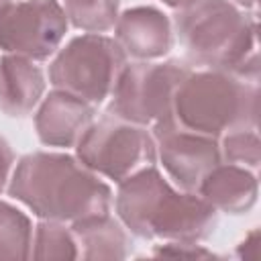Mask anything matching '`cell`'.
<instances>
[{
	"mask_svg": "<svg viewBox=\"0 0 261 261\" xmlns=\"http://www.w3.org/2000/svg\"><path fill=\"white\" fill-rule=\"evenodd\" d=\"M8 194L43 220L73 222L110 210L112 190L98 173L67 153L24 155L8 184Z\"/></svg>",
	"mask_w": 261,
	"mask_h": 261,
	"instance_id": "cell-1",
	"label": "cell"
},
{
	"mask_svg": "<svg viewBox=\"0 0 261 261\" xmlns=\"http://www.w3.org/2000/svg\"><path fill=\"white\" fill-rule=\"evenodd\" d=\"M116 212L124 228L141 239L196 245L216 226V210L198 192H177L155 165L120 181Z\"/></svg>",
	"mask_w": 261,
	"mask_h": 261,
	"instance_id": "cell-2",
	"label": "cell"
},
{
	"mask_svg": "<svg viewBox=\"0 0 261 261\" xmlns=\"http://www.w3.org/2000/svg\"><path fill=\"white\" fill-rule=\"evenodd\" d=\"M175 29L192 61L259 77L255 18L232 2L196 0L177 12Z\"/></svg>",
	"mask_w": 261,
	"mask_h": 261,
	"instance_id": "cell-3",
	"label": "cell"
},
{
	"mask_svg": "<svg viewBox=\"0 0 261 261\" xmlns=\"http://www.w3.org/2000/svg\"><path fill=\"white\" fill-rule=\"evenodd\" d=\"M173 116L186 128L214 139L239 128H257L259 77L226 69L190 71L175 92Z\"/></svg>",
	"mask_w": 261,
	"mask_h": 261,
	"instance_id": "cell-4",
	"label": "cell"
},
{
	"mask_svg": "<svg viewBox=\"0 0 261 261\" xmlns=\"http://www.w3.org/2000/svg\"><path fill=\"white\" fill-rule=\"evenodd\" d=\"M124 67L126 53L116 39L86 33L59 49L49 65V82L55 90L100 104L112 94Z\"/></svg>",
	"mask_w": 261,
	"mask_h": 261,
	"instance_id": "cell-5",
	"label": "cell"
},
{
	"mask_svg": "<svg viewBox=\"0 0 261 261\" xmlns=\"http://www.w3.org/2000/svg\"><path fill=\"white\" fill-rule=\"evenodd\" d=\"M75 153L88 169L116 184L155 165L157 159L155 139L147 126L122 120L114 114L92 122L77 141Z\"/></svg>",
	"mask_w": 261,
	"mask_h": 261,
	"instance_id": "cell-6",
	"label": "cell"
},
{
	"mask_svg": "<svg viewBox=\"0 0 261 261\" xmlns=\"http://www.w3.org/2000/svg\"><path fill=\"white\" fill-rule=\"evenodd\" d=\"M192 69L181 61H139L126 65L112 90L108 114L153 126L173 114V98Z\"/></svg>",
	"mask_w": 261,
	"mask_h": 261,
	"instance_id": "cell-7",
	"label": "cell"
},
{
	"mask_svg": "<svg viewBox=\"0 0 261 261\" xmlns=\"http://www.w3.org/2000/svg\"><path fill=\"white\" fill-rule=\"evenodd\" d=\"M67 33V16L57 0H20L0 6V49L31 61H45Z\"/></svg>",
	"mask_w": 261,
	"mask_h": 261,
	"instance_id": "cell-8",
	"label": "cell"
},
{
	"mask_svg": "<svg viewBox=\"0 0 261 261\" xmlns=\"http://www.w3.org/2000/svg\"><path fill=\"white\" fill-rule=\"evenodd\" d=\"M153 139L165 171L186 192H198L202 179L222 161L218 139L186 128L173 114L153 124Z\"/></svg>",
	"mask_w": 261,
	"mask_h": 261,
	"instance_id": "cell-9",
	"label": "cell"
},
{
	"mask_svg": "<svg viewBox=\"0 0 261 261\" xmlns=\"http://www.w3.org/2000/svg\"><path fill=\"white\" fill-rule=\"evenodd\" d=\"M94 104L53 90L35 114V128L43 145L49 147H75L88 126L94 122Z\"/></svg>",
	"mask_w": 261,
	"mask_h": 261,
	"instance_id": "cell-10",
	"label": "cell"
},
{
	"mask_svg": "<svg viewBox=\"0 0 261 261\" xmlns=\"http://www.w3.org/2000/svg\"><path fill=\"white\" fill-rule=\"evenodd\" d=\"M116 41L126 55L143 61L159 59L171 49L169 18L153 6H137L124 10L116 24Z\"/></svg>",
	"mask_w": 261,
	"mask_h": 261,
	"instance_id": "cell-11",
	"label": "cell"
},
{
	"mask_svg": "<svg viewBox=\"0 0 261 261\" xmlns=\"http://www.w3.org/2000/svg\"><path fill=\"white\" fill-rule=\"evenodd\" d=\"M257 177L247 167L218 163L200 184L198 194L214 208L228 214H243L257 202Z\"/></svg>",
	"mask_w": 261,
	"mask_h": 261,
	"instance_id": "cell-12",
	"label": "cell"
},
{
	"mask_svg": "<svg viewBox=\"0 0 261 261\" xmlns=\"http://www.w3.org/2000/svg\"><path fill=\"white\" fill-rule=\"evenodd\" d=\"M45 75L27 57H0V110L8 116H27L43 98Z\"/></svg>",
	"mask_w": 261,
	"mask_h": 261,
	"instance_id": "cell-13",
	"label": "cell"
},
{
	"mask_svg": "<svg viewBox=\"0 0 261 261\" xmlns=\"http://www.w3.org/2000/svg\"><path fill=\"white\" fill-rule=\"evenodd\" d=\"M77 257L88 261H118L128 255L130 241L124 226L108 212L84 216L71 222Z\"/></svg>",
	"mask_w": 261,
	"mask_h": 261,
	"instance_id": "cell-14",
	"label": "cell"
},
{
	"mask_svg": "<svg viewBox=\"0 0 261 261\" xmlns=\"http://www.w3.org/2000/svg\"><path fill=\"white\" fill-rule=\"evenodd\" d=\"M33 226L24 212L0 200V259L22 261L31 257Z\"/></svg>",
	"mask_w": 261,
	"mask_h": 261,
	"instance_id": "cell-15",
	"label": "cell"
},
{
	"mask_svg": "<svg viewBox=\"0 0 261 261\" xmlns=\"http://www.w3.org/2000/svg\"><path fill=\"white\" fill-rule=\"evenodd\" d=\"M120 0H63L67 20L86 33H106L118 20Z\"/></svg>",
	"mask_w": 261,
	"mask_h": 261,
	"instance_id": "cell-16",
	"label": "cell"
},
{
	"mask_svg": "<svg viewBox=\"0 0 261 261\" xmlns=\"http://www.w3.org/2000/svg\"><path fill=\"white\" fill-rule=\"evenodd\" d=\"M35 259H77V243L71 228H65L57 220H43L35 230V243L31 247Z\"/></svg>",
	"mask_w": 261,
	"mask_h": 261,
	"instance_id": "cell-17",
	"label": "cell"
},
{
	"mask_svg": "<svg viewBox=\"0 0 261 261\" xmlns=\"http://www.w3.org/2000/svg\"><path fill=\"white\" fill-rule=\"evenodd\" d=\"M220 155L226 163H234L247 169H257L261 161V141L257 128H239L218 139Z\"/></svg>",
	"mask_w": 261,
	"mask_h": 261,
	"instance_id": "cell-18",
	"label": "cell"
},
{
	"mask_svg": "<svg viewBox=\"0 0 261 261\" xmlns=\"http://www.w3.org/2000/svg\"><path fill=\"white\" fill-rule=\"evenodd\" d=\"M12 161H14L12 149H10V145L0 137V192H2L4 186H6V179H8V173H10Z\"/></svg>",
	"mask_w": 261,
	"mask_h": 261,
	"instance_id": "cell-19",
	"label": "cell"
},
{
	"mask_svg": "<svg viewBox=\"0 0 261 261\" xmlns=\"http://www.w3.org/2000/svg\"><path fill=\"white\" fill-rule=\"evenodd\" d=\"M161 2L167 4V6H171V8H175V10H181V8L190 6V4L196 2V0H161Z\"/></svg>",
	"mask_w": 261,
	"mask_h": 261,
	"instance_id": "cell-20",
	"label": "cell"
},
{
	"mask_svg": "<svg viewBox=\"0 0 261 261\" xmlns=\"http://www.w3.org/2000/svg\"><path fill=\"white\" fill-rule=\"evenodd\" d=\"M228 2H232L234 6H243V8H253L257 4V0H228Z\"/></svg>",
	"mask_w": 261,
	"mask_h": 261,
	"instance_id": "cell-21",
	"label": "cell"
},
{
	"mask_svg": "<svg viewBox=\"0 0 261 261\" xmlns=\"http://www.w3.org/2000/svg\"><path fill=\"white\" fill-rule=\"evenodd\" d=\"M6 2H10V0H0V6H4Z\"/></svg>",
	"mask_w": 261,
	"mask_h": 261,
	"instance_id": "cell-22",
	"label": "cell"
}]
</instances>
